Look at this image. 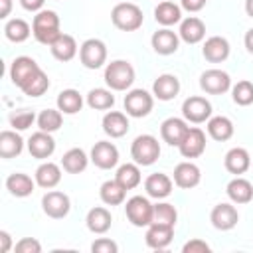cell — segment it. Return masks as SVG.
Segmentation results:
<instances>
[{"mask_svg": "<svg viewBox=\"0 0 253 253\" xmlns=\"http://www.w3.org/2000/svg\"><path fill=\"white\" fill-rule=\"evenodd\" d=\"M32 34H34L36 42H40L43 45H51L63 34L57 12H53V10L36 12V16L32 20Z\"/></svg>", "mask_w": 253, "mask_h": 253, "instance_id": "6da1fadb", "label": "cell"}, {"mask_svg": "<svg viewBox=\"0 0 253 253\" xmlns=\"http://www.w3.org/2000/svg\"><path fill=\"white\" fill-rule=\"evenodd\" d=\"M105 83L113 91H126L134 83V67L126 59H115L105 65Z\"/></svg>", "mask_w": 253, "mask_h": 253, "instance_id": "7a4b0ae2", "label": "cell"}, {"mask_svg": "<svg viewBox=\"0 0 253 253\" xmlns=\"http://www.w3.org/2000/svg\"><path fill=\"white\" fill-rule=\"evenodd\" d=\"M111 20H113V26L119 28L121 32H136L142 26L144 16H142V10L136 4L119 2L111 10Z\"/></svg>", "mask_w": 253, "mask_h": 253, "instance_id": "3957f363", "label": "cell"}, {"mask_svg": "<svg viewBox=\"0 0 253 253\" xmlns=\"http://www.w3.org/2000/svg\"><path fill=\"white\" fill-rule=\"evenodd\" d=\"M130 156L138 166H152L160 158V142L152 134H138L130 144Z\"/></svg>", "mask_w": 253, "mask_h": 253, "instance_id": "277c9868", "label": "cell"}, {"mask_svg": "<svg viewBox=\"0 0 253 253\" xmlns=\"http://www.w3.org/2000/svg\"><path fill=\"white\" fill-rule=\"evenodd\" d=\"M154 204L144 196H132L125 204V215L134 227H148L152 223Z\"/></svg>", "mask_w": 253, "mask_h": 253, "instance_id": "5b68a950", "label": "cell"}, {"mask_svg": "<svg viewBox=\"0 0 253 253\" xmlns=\"http://www.w3.org/2000/svg\"><path fill=\"white\" fill-rule=\"evenodd\" d=\"M79 61L87 69H99L107 63V45L99 38H89L79 45Z\"/></svg>", "mask_w": 253, "mask_h": 253, "instance_id": "8992f818", "label": "cell"}, {"mask_svg": "<svg viewBox=\"0 0 253 253\" xmlns=\"http://www.w3.org/2000/svg\"><path fill=\"white\" fill-rule=\"evenodd\" d=\"M123 105H125V111L128 117L142 119V117L150 115V111L154 107V95L144 91V89H130L125 95Z\"/></svg>", "mask_w": 253, "mask_h": 253, "instance_id": "52a82bcc", "label": "cell"}, {"mask_svg": "<svg viewBox=\"0 0 253 253\" xmlns=\"http://www.w3.org/2000/svg\"><path fill=\"white\" fill-rule=\"evenodd\" d=\"M42 210L51 219H63L71 210V200H69V196L65 192L49 190L42 198Z\"/></svg>", "mask_w": 253, "mask_h": 253, "instance_id": "ba28073f", "label": "cell"}, {"mask_svg": "<svg viewBox=\"0 0 253 253\" xmlns=\"http://www.w3.org/2000/svg\"><path fill=\"white\" fill-rule=\"evenodd\" d=\"M200 87L208 95H223L231 89V77L223 69H206L200 75Z\"/></svg>", "mask_w": 253, "mask_h": 253, "instance_id": "9c48e42d", "label": "cell"}, {"mask_svg": "<svg viewBox=\"0 0 253 253\" xmlns=\"http://www.w3.org/2000/svg\"><path fill=\"white\" fill-rule=\"evenodd\" d=\"M182 117L194 125L208 123V119L211 117V103L206 97L192 95L182 103Z\"/></svg>", "mask_w": 253, "mask_h": 253, "instance_id": "30bf717a", "label": "cell"}, {"mask_svg": "<svg viewBox=\"0 0 253 253\" xmlns=\"http://www.w3.org/2000/svg\"><path fill=\"white\" fill-rule=\"evenodd\" d=\"M42 67L38 65V61L30 55H20L10 63V79L18 89H24L26 83L40 71Z\"/></svg>", "mask_w": 253, "mask_h": 253, "instance_id": "8fae6325", "label": "cell"}, {"mask_svg": "<svg viewBox=\"0 0 253 253\" xmlns=\"http://www.w3.org/2000/svg\"><path fill=\"white\" fill-rule=\"evenodd\" d=\"M91 162L101 170H111L119 164V148L109 140H99L91 148Z\"/></svg>", "mask_w": 253, "mask_h": 253, "instance_id": "7c38bea8", "label": "cell"}, {"mask_svg": "<svg viewBox=\"0 0 253 253\" xmlns=\"http://www.w3.org/2000/svg\"><path fill=\"white\" fill-rule=\"evenodd\" d=\"M210 221L215 229L219 231H229L237 225L239 221V211L235 210L233 204H227V202H221L217 206H213L211 213H210Z\"/></svg>", "mask_w": 253, "mask_h": 253, "instance_id": "4fadbf2b", "label": "cell"}, {"mask_svg": "<svg viewBox=\"0 0 253 253\" xmlns=\"http://www.w3.org/2000/svg\"><path fill=\"white\" fill-rule=\"evenodd\" d=\"M184 158H198L206 152V132L200 126H190L184 140L178 146Z\"/></svg>", "mask_w": 253, "mask_h": 253, "instance_id": "5bb4252c", "label": "cell"}, {"mask_svg": "<svg viewBox=\"0 0 253 253\" xmlns=\"http://www.w3.org/2000/svg\"><path fill=\"white\" fill-rule=\"evenodd\" d=\"M188 121L182 117H168L166 121H162L160 125V136L166 144L170 146H180V142L184 140L186 132H188Z\"/></svg>", "mask_w": 253, "mask_h": 253, "instance_id": "9a60e30c", "label": "cell"}, {"mask_svg": "<svg viewBox=\"0 0 253 253\" xmlns=\"http://www.w3.org/2000/svg\"><path fill=\"white\" fill-rule=\"evenodd\" d=\"M28 152L38 160H47L55 152V140L51 132L38 130L28 138Z\"/></svg>", "mask_w": 253, "mask_h": 253, "instance_id": "2e32d148", "label": "cell"}, {"mask_svg": "<svg viewBox=\"0 0 253 253\" xmlns=\"http://www.w3.org/2000/svg\"><path fill=\"white\" fill-rule=\"evenodd\" d=\"M172 237H174V225L156 223V221H152L144 233V241L150 249H166L172 243Z\"/></svg>", "mask_w": 253, "mask_h": 253, "instance_id": "e0dca14e", "label": "cell"}, {"mask_svg": "<svg viewBox=\"0 0 253 253\" xmlns=\"http://www.w3.org/2000/svg\"><path fill=\"white\" fill-rule=\"evenodd\" d=\"M150 43H152V49L158 55H172V53L178 51L180 36L176 32H172L170 28H160V30H156L152 34Z\"/></svg>", "mask_w": 253, "mask_h": 253, "instance_id": "ac0fdd59", "label": "cell"}, {"mask_svg": "<svg viewBox=\"0 0 253 253\" xmlns=\"http://www.w3.org/2000/svg\"><path fill=\"white\" fill-rule=\"evenodd\" d=\"M172 180H174V184H176L178 188H182V190H192V188H196V186L200 184L202 172H200L198 164L186 160V162L176 164V168H174V178H172Z\"/></svg>", "mask_w": 253, "mask_h": 253, "instance_id": "d6986e66", "label": "cell"}, {"mask_svg": "<svg viewBox=\"0 0 253 253\" xmlns=\"http://www.w3.org/2000/svg\"><path fill=\"white\" fill-rule=\"evenodd\" d=\"M231 45L223 36H211L204 42L202 45V55L210 61V63H221L229 57Z\"/></svg>", "mask_w": 253, "mask_h": 253, "instance_id": "ffe728a7", "label": "cell"}, {"mask_svg": "<svg viewBox=\"0 0 253 253\" xmlns=\"http://www.w3.org/2000/svg\"><path fill=\"white\" fill-rule=\"evenodd\" d=\"M172 188H174V180L168 176V174H162V172H154L150 174L146 180H144V190H146V196L148 198H154V200H164L172 194Z\"/></svg>", "mask_w": 253, "mask_h": 253, "instance_id": "44dd1931", "label": "cell"}, {"mask_svg": "<svg viewBox=\"0 0 253 253\" xmlns=\"http://www.w3.org/2000/svg\"><path fill=\"white\" fill-rule=\"evenodd\" d=\"M180 93V79L172 73H162L152 83V95L158 101H172Z\"/></svg>", "mask_w": 253, "mask_h": 253, "instance_id": "7402d4cb", "label": "cell"}, {"mask_svg": "<svg viewBox=\"0 0 253 253\" xmlns=\"http://www.w3.org/2000/svg\"><path fill=\"white\" fill-rule=\"evenodd\" d=\"M128 115L121 111H107L103 117V132L111 138H121L128 132Z\"/></svg>", "mask_w": 253, "mask_h": 253, "instance_id": "603a6c76", "label": "cell"}, {"mask_svg": "<svg viewBox=\"0 0 253 253\" xmlns=\"http://www.w3.org/2000/svg\"><path fill=\"white\" fill-rule=\"evenodd\" d=\"M223 166L229 174L241 176L251 168V154L241 146H233L227 150V154L223 158Z\"/></svg>", "mask_w": 253, "mask_h": 253, "instance_id": "cb8c5ba5", "label": "cell"}, {"mask_svg": "<svg viewBox=\"0 0 253 253\" xmlns=\"http://www.w3.org/2000/svg\"><path fill=\"white\" fill-rule=\"evenodd\" d=\"M34 180L40 188L43 190H53L59 182H61V166L51 162V160H45L42 162L38 168H36V174H34Z\"/></svg>", "mask_w": 253, "mask_h": 253, "instance_id": "d4e9b609", "label": "cell"}, {"mask_svg": "<svg viewBox=\"0 0 253 253\" xmlns=\"http://www.w3.org/2000/svg\"><path fill=\"white\" fill-rule=\"evenodd\" d=\"M178 36L182 42L194 45V43H200L204 38H206V24L198 18V16H188L180 22V30H178Z\"/></svg>", "mask_w": 253, "mask_h": 253, "instance_id": "484cf974", "label": "cell"}, {"mask_svg": "<svg viewBox=\"0 0 253 253\" xmlns=\"http://www.w3.org/2000/svg\"><path fill=\"white\" fill-rule=\"evenodd\" d=\"M85 223H87V229L95 235H103L111 229L113 225V215L107 208L103 206H95L87 211V217H85Z\"/></svg>", "mask_w": 253, "mask_h": 253, "instance_id": "4316f807", "label": "cell"}, {"mask_svg": "<svg viewBox=\"0 0 253 253\" xmlns=\"http://www.w3.org/2000/svg\"><path fill=\"white\" fill-rule=\"evenodd\" d=\"M225 192L233 204H249L253 200V184L241 176H235L233 180H229L225 186Z\"/></svg>", "mask_w": 253, "mask_h": 253, "instance_id": "83f0119b", "label": "cell"}, {"mask_svg": "<svg viewBox=\"0 0 253 253\" xmlns=\"http://www.w3.org/2000/svg\"><path fill=\"white\" fill-rule=\"evenodd\" d=\"M206 128H208V134H210L213 140H217V142L229 140V138L233 136V132H235V126H233L231 119H227V117H223V115L210 117Z\"/></svg>", "mask_w": 253, "mask_h": 253, "instance_id": "f1b7e54d", "label": "cell"}, {"mask_svg": "<svg viewBox=\"0 0 253 253\" xmlns=\"http://www.w3.org/2000/svg\"><path fill=\"white\" fill-rule=\"evenodd\" d=\"M154 20L164 26V28H170L178 22H182V6L170 2V0H162L158 2V6L154 8Z\"/></svg>", "mask_w": 253, "mask_h": 253, "instance_id": "f546056e", "label": "cell"}, {"mask_svg": "<svg viewBox=\"0 0 253 253\" xmlns=\"http://www.w3.org/2000/svg\"><path fill=\"white\" fill-rule=\"evenodd\" d=\"M36 188V180H32L24 172H14L6 178V190L14 198H28Z\"/></svg>", "mask_w": 253, "mask_h": 253, "instance_id": "4dcf8cb0", "label": "cell"}, {"mask_svg": "<svg viewBox=\"0 0 253 253\" xmlns=\"http://www.w3.org/2000/svg\"><path fill=\"white\" fill-rule=\"evenodd\" d=\"M49 49H51V55H53L57 61H71V59L77 55V51H79L75 38L69 36V34H61V36L49 45Z\"/></svg>", "mask_w": 253, "mask_h": 253, "instance_id": "1f68e13d", "label": "cell"}, {"mask_svg": "<svg viewBox=\"0 0 253 253\" xmlns=\"http://www.w3.org/2000/svg\"><path fill=\"white\" fill-rule=\"evenodd\" d=\"M24 150V138L16 130H2L0 132V156L2 158H16Z\"/></svg>", "mask_w": 253, "mask_h": 253, "instance_id": "d6a6232c", "label": "cell"}, {"mask_svg": "<svg viewBox=\"0 0 253 253\" xmlns=\"http://www.w3.org/2000/svg\"><path fill=\"white\" fill-rule=\"evenodd\" d=\"M126 188H123L117 180H107V182H103L101 184V188H99V198H101V202L103 204H107V206H121V204H125V200H126Z\"/></svg>", "mask_w": 253, "mask_h": 253, "instance_id": "836d02e7", "label": "cell"}, {"mask_svg": "<svg viewBox=\"0 0 253 253\" xmlns=\"http://www.w3.org/2000/svg\"><path fill=\"white\" fill-rule=\"evenodd\" d=\"M89 156L85 154L83 148H69L63 156H61V168L67 172V174H79L87 168L89 164Z\"/></svg>", "mask_w": 253, "mask_h": 253, "instance_id": "e575fe53", "label": "cell"}, {"mask_svg": "<svg viewBox=\"0 0 253 253\" xmlns=\"http://www.w3.org/2000/svg\"><path fill=\"white\" fill-rule=\"evenodd\" d=\"M55 103H57V109L63 115H75L83 107V97L77 89H63V91H59Z\"/></svg>", "mask_w": 253, "mask_h": 253, "instance_id": "d590c367", "label": "cell"}, {"mask_svg": "<svg viewBox=\"0 0 253 253\" xmlns=\"http://www.w3.org/2000/svg\"><path fill=\"white\" fill-rule=\"evenodd\" d=\"M115 180H117V182H119L123 188H126V190H134V188L140 184V180H142L138 164H136V162H126V164H121V166L117 168Z\"/></svg>", "mask_w": 253, "mask_h": 253, "instance_id": "8d00e7d4", "label": "cell"}, {"mask_svg": "<svg viewBox=\"0 0 253 253\" xmlns=\"http://www.w3.org/2000/svg\"><path fill=\"white\" fill-rule=\"evenodd\" d=\"M30 34H32V26L22 18H12L4 24V36H6V40H10L14 43L26 42L30 38Z\"/></svg>", "mask_w": 253, "mask_h": 253, "instance_id": "74e56055", "label": "cell"}, {"mask_svg": "<svg viewBox=\"0 0 253 253\" xmlns=\"http://www.w3.org/2000/svg\"><path fill=\"white\" fill-rule=\"evenodd\" d=\"M87 105L95 111H109L115 105V95L113 89H105V87H95L87 93Z\"/></svg>", "mask_w": 253, "mask_h": 253, "instance_id": "f35d334b", "label": "cell"}, {"mask_svg": "<svg viewBox=\"0 0 253 253\" xmlns=\"http://www.w3.org/2000/svg\"><path fill=\"white\" fill-rule=\"evenodd\" d=\"M38 126L40 130H45V132H55L61 128L63 125V113L59 109H43L40 115H38Z\"/></svg>", "mask_w": 253, "mask_h": 253, "instance_id": "ab89813d", "label": "cell"}, {"mask_svg": "<svg viewBox=\"0 0 253 253\" xmlns=\"http://www.w3.org/2000/svg\"><path fill=\"white\" fill-rule=\"evenodd\" d=\"M231 99L235 105L239 107H249L253 103V83L243 79V81H237L233 87H231Z\"/></svg>", "mask_w": 253, "mask_h": 253, "instance_id": "60d3db41", "label": "cell"}, {"mask_svg": "<svg viewBox=\"0 0 253 253\" xmlns=\"http://www.w3.org/2000/svg\"><path fill=\"white\" fill-rule=\"evenodd\" d=\"M47 89H49V77L43 73V69H40V71L26 83V87H24L22 91H24V95H28V97H42Z\"/></svg>", "mask_w": 253, "mask_h": 253, "instance_id": "b9f144b4", "label": "cell"}, {"mask_svg": "<svg viewBox=\"0 0 253 253\" xmlns=\"http://www.w3.org/2000/svg\"><path fill=\"white\" fill-rule=\"evenodd\" d=\"M178 219V211L172 204L168 202H158L154 204V213H152V221L156 223H166V225H176Z\"/></svg>", "mask_w": 253, "mask_h": 253, "instance_id": "7bdbcfd3", "label": "cell"}, {"mask_svg": "<svg viewBox=\"0 0 253 253\" xmlns=\"http://www.w3.org/2000/svg\"><path fill=\"white\" fill-rule=\"evenodd\" d=\"M10 126L14 128V130H26V128H30L36 121H38V117L34 115V111H30V109H20V111H14V113H10Z\"/></svg>", "mask_w": 253, "mask_h": 253, "instance_id": "ee69618b", "label": "cell"}, {"mask_svg": "<svg viewBox=\"0 0 253 253\" xmlns=\"http://www.w3.org/2000/svg\"><path fill=\"white\" fill-rule=\"evenodd\" d=\"M16 253H42V243L36 237H22L14 245Z\"/></svg>", "mask_w": 253, "mask_h": 253, "instance_id": "f6af8a7d", "label": "cell"}, {"mask_svg": "<svg viewBox=\"0 0 253 253\" xmlns=\"http://www.w3.org/2000/svg\"><path fill=\"white\" fill-rule=\"evenodd\" d=\"M91 251L93 253H117L119 245L109 237H99V239H95L91 243Z\"/></svg>", "mask_w": 253, "mask_h": 253, "instance_id": "bcb514c9", "label": "cell"}, {"mask_svg": "<svg viewBox=\"0 0 253 253\" xmlns=\"http://www.w3.org/2000/svg\"><path fill=\"white\" fill-rule=\"evenodd\" d=\"M182 251L184 253H210V245L204 241V239H190V241H186L184 243V247H182Z\"/></svg>", "mask_w": 253, "mask_h": 253, "instance_id": "7dc6e473", "label": "cell"}, {"mask_svg": "<svg viewBox=\"0 0 253 253\" xmlns=\"http://www.w3.org/2000/svg\"><path fill=\"white\" fill-rule=\"evenodd\" d=\"M206 2L208 0H180V6H182V10H186L190 14H196L206 6Z\"/></svg>", "mask_w": 253, "mask_h": 253, "instance_id": "c3c4849f", "label": "cell"}, {"mask_svg": "<svg viewBox=\"0 0 253 253\" xmlns=\"http://www.w3.org/2000/svg\"><path fill=\"white\" fill-rule=\"evenodd\" d=\"M20 4L28 12H40V10H43L45 0H20Z\"/></svg>", "mask_w": 253, "mask_h": 253, "instance_id": "681fc988", "label": "cell"}, {"mask_svg": "<svg viewBox=\"0 0 253 253\" xmlns=\"http://www.w3.org/2000/svg\"><path fill=\"white\" fill-rule=\"evenodd\" d=\"M10 249H12V235L6 229H2L0 231V253H8Z\"/></svg>", "mask_w": 253, "mask_h": 253, "instance_id": "f907efd6", "label": "cell"}, {"mask_svg": "<svg viewBox=\"0 0 253 253\" xmlns=\"http://www.w3.org/2000/svg\"><path fill=\"white\" fill-rule=\"evenodd\" d=\"M12 10V0H0V18H8Z\"/></svg>", "mask_w": 253, "mask_h": 253, "instance_id": "816d5d0a", "label": "cell"}, {"mask_svg": "<svg viewBox=\"0 0 253 253\" xmlns=\"http://www.w3.org/2000/svg\"><path fill=\"white\" fill-rule=\"evenodd\" d=\"M243 43H245V47H247V51H249V53H253V28H249V30L245 32V38H243Z\"/></svg>", "mask_w": 253, "mask_h": 253, "instance_id": "f5cc1de1", "label": "cell"}, {"mask_svg": "<svg viewBox=\"0 0 253 253\" xmlns=\"http://www.w3.org/2000/svg\"><path fill=\"white\" fill-rule=\"evenodd\" d=\"M245 12L249 18H253V0H245Z\"/></svg>", "mask_w": 253, "mask_h": 253, "instance_id": "db71d44e", "label": "cell"}, {"mask_svg": "<svg viewBox=\"0 0 253 253\" xmlns=\"http://www.w3.org/2000/svg\"><path fill=\"white\" fill-rule=\"evenodd\" d=\"M251 164H253V160H251Z\"/></svg>", "mask_w": 253, "mask_h": 253, "instance_id": "11a10c76", "label": "cell"}]
</instances>
